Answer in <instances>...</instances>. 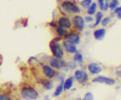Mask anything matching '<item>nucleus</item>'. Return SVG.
<instances>
[{"instance_id":"30","label":"nucleus","mask_w":121,"mask_h":100,"mask_svg":"<svg viewBox=\"0 0 121 100\" xmlns=\"http://www.w3.org/2000/svg\"><path fill=\"white\" fill-rule=\"evenodd\" d=\"M48 25H50V27H52V28H56V27H57V23H56L55 21H52V22H50V23H48Z\"/></svg>"},{"instance_id":"3","label":"nucleus","mask_w":121,"mask_h":100,"mask_svg":"<svg viewBox=\"0 0 121 100\" xmlns=\"http://www.w3.org/2000/svg\"><path fill=\"white\" fill-rule=\"evenodd\" d=\"M50 51H51V53H52V57L64 59L65 52L63 49L62 44H60L59 41H55V40H52V41L50 42Z\"/></svg>"},{"instance_id":"7","label":"nucleus","mask_w":121,"mask_h":100,"mask_svg":"<svg viewBox=\"0 0 121 100\" xmlns=\"http://www.w3.org/2000/svg\"><path fill=\"white\" fill-rule=\"evenodd\" d=\"M47 62H48V65L52 66L55 70H62L65 68L67 65V62L64 60V59H60V58H56V57H50L47 58Z\"/></svg>"},{"instance_id":"29","label":"nucleus","mask_w":121,"mask_h":100,"mask_svg":"<svg viewBox=\"0 0 121 100\" xmlns=\"http://www.w3.org/2000/svg\"><path fill=\"white\" fill-rule=\"evenodd\" d=\"M84 18H85V22H86V23H91V22L93 21V16H90V15H87V16L84 17Z\"/></svg>"},{"instance_id":"14","label":"nucleus","mask_w":121,"mask_h":100,"mask_svg":"<svg viewBox=\"0 0 121 100\" xmlns=\"http://www.w3.org/2000/svg\"><path fill=\"white\" fill-rule=\"evenodd\" d=\"M55 30H56V34H57V37L60 39V40H63L65 37V35L68 34V29L63 28V27H60V25H57L55 28Z\"/></svg>"},{"instance_id":"32","label":"nucleus","mask_w":121,"mask_h":100,"mask_svg":"<svg viewBox=\"0 0 121 100\" xmlns=\"http://www.w3.org/2000/svg\"><path fill=\"white\" fill-rule=\"evenodd\" d=\"M1 59H3V58H1V56H0V64H1Z\"/></svg>"},{"instance_id":"19","label":"nucleus","mask_w":121,"mask_h":100,"mask_svg":"<svg viewBox=\"0 0 121 100\" xmlns=\"http://www.w3.org/2000/svg\"><path fill=\"white\" fill-rule=\"evenodd\" d=\"M63 91H64V88H63V82H59L58 86H57L56 89H55V92H53V98H58L60 94L63 93Z\"/></svg>"},{"instance_id":"22","label":"nucleus","mask_w":121,"mask_h":100,"mask_svg":"<svg viewBox=\"0 0 121 100\" xmlns=\"http://www.w3.org/2000/svg\"><path fill=\"white\" fill-rule=\"evenodd\" d=\"M117 6H119V0H110L109 1V10L114 11Z\"/></svg>"},{"instance_id":"21","label":"nucleus","mask_w":121,"mask_h":100,"mask_svg":"<svg viewBox=\"0 0 121 100\" xmlns=\"http://www.w3.org/2000/svg\"><path fill=\"white\" fill-rule=\"evenodd\" d=\"M110 22H112V17L110 16H108V17H103L102 18V21H100V25L102 27H108L109 24H110Z\"/></svg>"},{"instance_id":"6","label":"nucleus","mask_w":121,"mask_h":100,"mask_svg":"<svg viewBox=\"0 0 121 100\" xmlns=\"http://www.w3.org/2000/svg\"><path fill=\"white\" fill-rule=\"evenodd\" d=\"M74 80L75 81H78L79 83H81V84H84V83H86L87 81H88V78H90V76H88V72L85 70V68H82V69H76L75 71H74Z\"/></svg>"},{"instance_id":"18","label":"nucleus","mask_w":121,"mask_h":100,"mask_svg":"<svg viewBox=\"0 0 121 100\" xmlns=\"http://www.w3.org/2000/svg\"><path fill=\"white\" fill-rule=\"evenodd\" d=\"M97 8H98V4L97 3H92L87 8H86V11H87V15L90 16H95L96 12H97Z\"/></svg>"},{"instance_id":"26","label":"nucleus","mask_w":121,"mask_h":100,"mask_svg":"<svg viewBox=\"0 0 121 100\" xmlns=\"http://www.w3.org/2000/svg\"><path fill=\"white\" fill-rule=\"evenodd\" d=\"M93 99H95V96H93V94L91 93V92L86 93V94L84 95V98H82V100H93Z\"/></svg>"},{"instance_id":"8","label":"nucleus","mask_w":121,"mask_h":100,"mask_svg":"<svg viewBox=\"0 0 121 100\" xmlns=\"http://www.w3.org/2000/svg\"><path fill=\"white\" fill-rule=\"evenodd\" d=\"M64 40H67V41L72 42L74 45H79L80 41H81V36H80V33L76 32V30H72V32H68V34L65 35Z\"/></svg>"},{"instance_id":"20","label":"nucleus","mask_w":121,"mask_h":100,"mask_svg":"<svg viewBox=\"0 0 121 100\" xmlns=\"http://www.w3.org/2000/svg\"><path fill=\"white\" fill-rule=\"evenodd\" d=\"M73 62H75L76 64H82L84 63V57L80 52H76L73 54Z\"/></svg>"},{"instance_id":"1","label":"nucleus","mask_w":121,"mask_h":100,"mask_svg":"<svg viewBox=\"0 0 121 100\" xmlns=\"http://www.w3.org/2000/svg\"><path fill=\"white\" fill-rule=\"evenodd\" d=\"M59 12L62 15H67V16H70V15H79L81 12V8L78 4H75L74 1H70V0H63L62 3L59 4Z\"/></svg>"},{"instance_id":"4","label":"nucleus","mask_w":121,"mask_h":100,"mask_svg":"<svg viewBox=\"0 0 121 100\" xmlns=\"http://www.w3.org/2000/svg\"><path fill=\"white\" fill-rule=\"evenodd\" d=\"M72 27L74 28V30L79 32V33H82L85 29H86V22H85V18L81 15H74L72 18Z\"/></svg>"},{"instance_id":"11","label":"nucleus","mask_w":121,"mask_h":100,"mask_svg":"<svg viewBox=\"0 0 121 100\" xmlns=\"http://www.w3.org/2000/svg\"><path fill=\"white\" fill-rule=\"evenodd\" d=\"M92 81H93L95 83H104V84H108V86L115 84V80H114V78L108 77V76H100V75L96 76Z\"/></svg>"},{"instance_id":"27","label":"nucleus","mask_w":121,"mask_h":100,"mask_svg":"<svg viewBox=\"0 0 121 100\" xmlns=\"http://www.w3.org/2000/svg\"><path fill=\"white\" fill-rule=\"evenodd\" d=\"M56 78H57L58 83H59V82H64V80H65V77H64V74H58V72H57V76H56Z\"/></svg>"},{"instance_id":"17","label":"nucleus","mask_w":121,"mask_h":100,"mask_svg":"<svg viewBox=\"0 0 121 100\" xmlns=\"http://www.w3.org/2000/svg\"><path fill=\"white\" fill-rule=\"evenodd\" d=\"M41 84L44 87V89H46V91H50V89H52L53 88V82H52V80H50V78H45L41 81Z\"/></svg>"},{"instance_id":"5","label":"nucleus","mask_w":121,"mask_h":100,"mask_svg":"<svg viewBox=\"0 0 121 100\" xmlns=\"http://www.w3.org/2000/svg\"><path fill=\"white\" fill-rule=\"evenodd\" d=\"M40 70H41V74L43 77L45 78H50V80H53L57 76V70H55L52 66H50L48 64H40Z\"/></svg>"},{"instance_id":"25","label":"nucleus","mask_w":121,"mask_h":100,"mask_svg":"<svg viewBox=\"0 0 121 100\" xmlns=\"http://www.w3.org/2000/svg\"><path fill=\"white\" fill-rule=\"evenodd\" d=\"M114 13H115V16L117 17V19H121V6L119 5L115 10H114V11H113Z\"/></svg>"},{"instance_id":"15","label":"nucleus","mask_w":121,"mask_h":100,"mask_svg":"<svg viewBox=\"0 0 121 100\" xmlns=\"http://www.w3.org/2000/svg\"><path fill=\"white\" fill-rule=\"evenodd\" d=\"M74 76H69L68 78L64 80V82H63V88H64V91H69V89H72L73 84H74Z\"/></svg>"},{"instance_id":"2","label":"nucleus","mask_w":121,"mask_h":100,"mask_svg":"<svg viewBox=\"0 0 121 100\" xmlns=\"http://www.w3.org/2000/svg\"><path fill=\"white\" fill-rule=\"evenodd\" d=\"M19 95L24 100H36L39 98V92L32 86H22L19 89Z\"/></svg>"},{"instance_id":"12","label":"nucleus","mask_w":121,"mask_h":100,"mask_svg":"<svg viewBox=\"0 0 121 100\" xmlns=\"http://www.w3.org/2000/svg\"><path fill=\"white\" fill-rule=\"evenodd\" d=\"M62 46H63L64 52L68 53V54H74V53L78 52V47H76V45H74V44H72V42L67 41V40H64V41L62 42Z\"/></svg>"},{"instance_id":"28","label":"nucleus","mask_w":121,"mask_h":100,"mask_svg":"<svg viewBox=\"0 0 121 100\" xmlns=\"http://www.w3.org/2000/svg\"><path fill=\"white\" fill-rule=\"evenodd\" d=\"M97 1H98V6H99V10H100V11L103 12V10H104V1H105V0H97Z\"/></svg>"},{"instance_id":"24","label":"nucleus","mask_w":121,"mask_h":100,"mask_svg":"<svg viewBox=\"0 0 121 100\" xmlns=\"http://www.w3.org/2000/svg\"><path fill=\"white\" fill-rule=\"evenodd\" d=\"M0 100H12L9 93H0Z\"/></svg>"},{"instance_id":"16","label":"nucleus","mask_w":121,"mask_h":100,"mask_svg":"<svg viewBox=\"0 0 121 100\" xmlns=\"http://www.w3.org/2000/svg\"><path fill=\"white\" fill-rule=\"evenodd\" d=\"M104 17V12H102V11H97L96 12V15H95V23H93V28H96V27H98L99 24H100V21H102V18Z\"/></svg>"},{"instance_id":"31","label":"nucleus","mask_w":121,"mask_h":100,"mask_svg":"<svg viewBox=\"0 0 121 100\" xmlns=\"http://www.w3.org/2000/svg\"><path fill=\"white\" fill-rule=\"evenodd\" d=\"M116 75H117L119 77H121V69H117V70H116Z\"/></svg>"},{"instance_id":"10","label":"nucleus","mask_w":121,"mask_h":100,"mask_svg":"<svg viewBox=\"0 0 121 100\" xmlns=\"http://www.w3.org/2000/svg\"><path fill=\"white\" fill-rule=\"evenodd\" d=\"M86 69H87L90 75H99L103 70L102 65L98 64V63H90V64L86 65Z\"/></svg>"},{"instance_id":"23","label":"nucleus","mask_w":121,"mask_h":100,"mask_svg":"<svg viewBox=\"0 0 121 100\" xmlns=\"http://www.w3.org/2000/svg\"><path fill=\"white\" fill-rule=\"evenodd\" d=\"M92 3H93L92 0H81V3H80V6H81L82 8H87Z\"/></svg>"},{"instance_id":"13","label":"nucleus","mask_w":121,"mask_h":100,"mask_svg":"<svg viewBox=\"0 0 121 100\" xmlns=\"http://www.w3.org/2000/svg\"><path fill=\"white\" fill-rule=\"evenodd\" d=\"M105 34H107V29L104 27H102V28L96 29V30L93 32V37L96 40H103L104 36H105Z\"/></svg>"},{"instance_id":"9","label":"nucleus","mask_w":121,"mask_h":100,"mask_svg":"<svg viewBox=\"0 0 121 100\" xmlns=\"http://www.w3.org/2000/svg\"><path fill=\"white\" fill-rule=\"evenodd\" d=\"M56 23H57V25H60V27H63V28L69 30V29L72 28V18L67 15H60Z\"/></svg>"},{"instance_id":"33","label":"nucleus","mask_w":121,"mask_h":100,"mask_svg":"<svg viewBox=\"0 0 121 100\" xmlns=\"http://www.w3.org/2000/svg\"><path fill=\"white\" fill-rule=\"evenodd\" d=\"M15 100H19V99H15Z\"/></svg>"}]
</instances>
